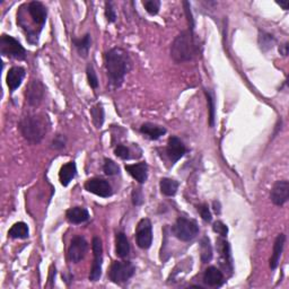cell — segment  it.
Here are the masks:
<instances>
[{
    "instance_id": "1",
    "label": "cell",
    "mask_w": 289,
    "mask_h": 289,
    "mask_svg": "<svg viewBox=\"0 0 289 289\" xmlns=\"http://www.w3.org/2000/svg\"><path fill=\"white\" fill-rule=\"evenodd\" d=\"M105 68L109 76L110 86L119 88L123 84L127 73L131 70V58L123 49L113 48L106 52Z\"/></svg>"
},
{
    "instance_id": "2",
    "label": "cell",
    "mask_w": 289,
    "mask_h": 289,
    "mask_svg": "<svg viewBox=\"0 0 289 289\" xmlns=\"http://www.w3.org/2000/svg\"><path fill=\"white\" fill-rule=\"evenodd\" d=\"M19 130L24 138L29 143H41L49 130L48 116L44 114H33L23 117L19 122Z\"/></svg>"
},
{
    "instance_id": "3",
    "label": "cell",
    "mask_w": 289,
    "mask_h": 289,
    "mask_svg": "<svg viewBox=\"0 0 289 289\" xmlns=\"http://www.w3.org/2000/svg\"><path fill=\"white\" fill-rule=\"evenodd\" d=\"M195 55V43L192 32L183 31L175 37L171 46V57L178 63L192 60Z\"/></svg>"
},
{
    "instance_id": "4",
    "label": "cell",
    "mask_w": 289,
    "mask_h": 289,
    "mask_svg": "<svg viewBox=\"0 0 289 289\" xmlns=\"http://www.w3.org/2000/svg\"><path fill=\"white\" fill-rule=\"evenodd\" d=\"M172 233L180 241L189 242L197 237L199 234V226L192 219L180 217L173 225Z\"/></svg>"
},
{
    "instance_id": "5",
    "label": "cell",
    "mask_w": 289,
    "mask_h": 289,
    "mask_svg": "<svg viewBox=\"0 0 289 289\" xmlns=\"http://www.w3.org/2000/svg\"><path fill=\"white\" fill-rule=\"evenodd\" d=\"M136 267L130 261H113L110 267L109 277L114 283H123L135 275Z\"/></svg>"
},
{
    "instance_id": "6",
    "label": "cell",
    "mask_w": 289,
    "mask_h": 289,
    "mask_svg": "<svg viewBox=\"0 0 289 289\" xmlns=\"http://www.w3.org/2000/svg\"><path fill=\"white\" fill-rule=\"evenodd\" d=\"M0 51L4 57L17 59V60H24L26 57V51L22 44L16 38L6 34H3L0 37Z\"/></svg>"
},
{
    "instance_id": "7",
    "label": "cell",
    "mask_w": 289,
    "mask_h": 289,
    "mask_svg": "<svg viewBox=\"0 0 289 289\" xmlns=\"http://www.w3.org/2000/svg\"><path fill=\"white\" fill-rule=\"evenodd\" d=\"M136 241L138 246L143 250H147L153 243V226L148 218L141 219L136 231Z\"/></svg>"
},
{
    "instance_id": "8",
    "label": "cell",
    "mask_w": 289,
    "mask_h": 289,
    "mask_svg": "<svg viewBox=\"0 0 289 289\" xmlns=\"http://www.w3.org/2000/svg\"><path fill=\"white\" fill-rule=\"evenodd\" d=\"M93 254H94V261L92 264L90 280L97 281L102 276V264H103V245L100 237L95 236L93 238Z\"/></svg>"
},
{
    "instance_id": "9",
    "label": "cell",
    "mask_w": 289,
    "mask_h": 289,
    "mask_svg": "<svg viewBox=\"0 0 289 289\" xmlns=\"http://www.w3.org/2000/svg\"><path fill=\"white\" fill-rule=\"evenodd\" d=\"M88 251V243L82 236H75L68 249V258L73 263H79Z\"/></svg>"
},
{
    "instance_id": "10",
    "label": "cell",
    "mask_w": 289,
    "mask_h": 289,
    "mask_svg": "<svg viewBox=\"0 0 289 289\" xmlns=\"http://www.w3.org/2000/svg\"><path fill=\"white\" fill-rule=\"evenodd\" d=\"M85 189L88 192L99 195V197L102 198H109L113 194V190H112L110 183L106 180L101 178L88 180L85 183Z\"/></svg>"
},
{
    "instance_id": "11",
    "label": "cell",
    "mask_w": 289,
    "mask_h": 289,
    "mask_svg": "<svg viewBox=\"0 0 289 289\" xmlns=\"http://www.w3.org/2000/svg\"><path fill=\"white\" fill-rule=\"evenodd\" d=\"M44 88L43 84L40 80H31L26 87L25 96L26 101L31 106H37L42 102L44 97Z\"/></svg>"
},
{
    "instance_id": "12",
    "label": "cell",
    "mask_w": 289,
    "mask_h": 289,
    "mask_svg": "<svg viewBox=\"0 0 289 289\" xmlns=\"http://www.w3.org/2000/svg\"><path fill=\"white\" fill-rule=\"evenodd\" d=\"M271 201L276 205L285 204L289 199V182L287 180L277 181L273 184L271 193H270Z\"/></svg>"
},
{
    "instance_id": "13",
    "label": "cell",
    "mask_w": 289,
    "mask_h": 289,
    "mask_svg": "<svg viewBox=\"0 0 289 289\" xmlns=\"http://www.w3.org/2000/svg\"><path fill=\"white\" fill-rule=\"evenodd\" d=\"M185 153H187V148H185L182 141L178 137H171L168 146H166V154H168L172 164H175L179 159L182 158Z\"/></svg>"
},
{
    "instance_id": "14",
    "label": "cell",
    "mask_w": 289,
    "mask_h": 289,
    "mask_svg": "<svg viewBox=\"0 0 289 289\" xmlns=\"http://www.w3.org/2000/svg\"><path fill=\"white\" fill-rule=\"evenodd\" d=\"M27 12L31 16L32 21L42 27L44 25V23L47 21V8L44 5L40 2H32L27 5Z\"/></svg>"
},
{
    "instance_id": "15",
    "label": "cell",
    "mask_w": 289,
    "mask_h": 289,
    "mask_svg": "<svg viewBox=\"0 0 289 289\" xmlns=\"http://www.w3.org/2000/svg\"><path fill=\"white\" fill-rule=\"evenodd\" d=\"M126 171L128 172L132 178L136 181H138L140 184L145 183L148 178V166L145 163V161H141L138 164H130L126 165Z\"/></svg>"
},
{
    "instance_id": "16",
    "label": "cell",
    "mask_w": 289,
    "mask_h": 289,
    "mask_svg": "<svg viewBox=\"0 0 289 289\" xmlns=\"http://www.w3.org/2000/svg\"><path fill=\"white\" fill-rule=\"evenodd\" d=\"M218 251L220 256V264L224 269H229L233 270V260H232V254H231V246L229 243L225 241L223 238H219L218 241Z\"/></svg>"
},
{
    "instance_id": "17",
    "label": "cell",
    "mask_w": 289,
    "mask_h": 289,
    "mask_svg": "<svg viewBox=\"0 0 289 289\" xmlns=\"http://www.w3.org/2000/svg\"><path fill=\"white\" fill-rule=\"evenodd\" d=\"M24 77H25V69L23 67H13L9 69L6 81L11 92H14L21 86Z\"/></svg>"
},
{
    "instance_id": "18",
    "label": "cell",
    "mask_w": 289,
    "mask_h": 289,
    "mask_svg": "<svg viewBox=\"0 0 289 289\" xmlns=\"http://www.w3.org/2000/svg\"><path fill=\"white\" fill-rule=\"evenodd\" d=\"M203 281L210 287H220L224 283V275L216 267H209L204 271Z\"/></svg>"
},
{
    "instance_id": "19",
    "label": "cell",
    "mask_w": 289,
    "mask_h": 289,
    "mask_svg": "<svg viewBox=\"0 0 289 289\" xmlns=\"http://www.w3.org/2000/svg\"><path fill=\"white\" fill-rule=\"evenodd\" d=\"M66 217L69 223L78 225L87 222V220L90 219V214H88V210L85 208L73 207L69 210H67Z\"/></svg>"
},
{
    "instance_id": "20",
    "label": "cell",
    "mask_w": 289,
    "mask_h": 289,
    "mask_svg": "<svg viewBox=\"0 0 289 289\" xmlns=\"http://www.w3.org/2000/svg\"><path fill=\"white\" fill-rule=\"evenodd\" d=\"M285 242H286L285 234H279L276 238L275 244H273V252L270 259V268L272 270H275V269L278 267L279 261H280V257L283 246H285Z\"/></svg>"
},
{
    "instance_id": "21",
    "label": "cell",
    "mask_w": 289,
    "mask_h": 289,
    "mask_svg": "<svg viewBox=\"0 0 289 289\" xmlns=\"http://www.w3.org/2000/svg\"><path fill=\"white\" fill-rule=\"evenodd\" d=\"M140 132L150 140H158L161 136L166 134V129L164 127L147 122V123H144L140 127Z\"/></svg>"
},
{
    "instance_id": "22",
    "label": "cell",
    "mask_w": 289,
    "mask_h": 289,
    "mask_svg": "<svg viewBox=\"0 0 289 289\" xmlns=\"http://www.w3.org/2000/svg\"><path fill=\"white\" fill-rule=\"evenodd\" d=\"M77 174V168L76 164L73 161H69L62 166L60 169V172H59V180H60V183L63 187H68L69 183L73 180Z\"/></svg>"
},
{
    "instance_id": "23",
    "label": "cell",
    "mask_w": 289,
    "mask_h": 289,
    "mask_svg": "<svg viewBox=\"0 0 289 289\" xmlns=\"http://www.w3.org/2000/svg\"><path fill=\"white\" fill-rule=\"evenodd\" d=\"M115 253L116 256L121 258V259H125L129 256L130 253V244L128 238H127L126 234L119 232L116 233V236H115Z\"/></svg>"
},
{
    "instance_id": "24",
    "label": "cell",
    "mask_w": 289,
    "mask_h": 289,
    "mask_svg": "<svg viewBox=\"0 0 289 289\" xmlns=\"http://www.w3.org/2000/svg\"><path fill=\"white\" fill-rule=\"evenodd\" d=\"M72 42L73 46L77 49L78 53H79V56L86 58L88 56V52H90L92 44L91 34H85V35L80 38H73Z\"/></svg>"
},
{
    "instance_id": "25",
    "label": "cell",
    "mask_w": 289,
    "mask_h": 289,
    "mask_svg": "<svg viewBox=\"0 0 289 289\" xmlns=\"http://www.w3.org/2000/svg\"><path fill=\"white\" fill-rule=\"evenodd\" d=\"M159 187H160V192L166 195V197H173V195H175L176 192H178L179 183L178 181L175 180L164 178L160 180Z\"/></svg>"
},
{
    "instance_id": "26",
    "label": "cell",
    "mask_w": 289,
    "mask_h": 289,
    "mask_svg": "<svg viewBox=\"0 0 289 289\" xmlns=\"http://www.w3.org/2000/svg\"><path fill=\"white\" fill-rule=\"evenodd\" d=\"M8 235H9V237H12V238H27L28 237V235H29V229H28V226H27V224L25 223H23V222H18L16 224H14L12 228L9 229V232H8Z\"/></svg>"
},
{
    "instance_id": "27",
    "label": "cell",
    "mask_w": 289,
    "mask_h": 289,
    "mask_svg": "<svg viewBox=\"0 0 289 289\" xmlns=\"http://www.w3.org/2000/svg\"><path fill=\"white\" fill-rule=\"evenodd\" d=\"M213 256L214 252H213L212 242H210L209 237L204 236L201 238V241H200V257H201V261L203 263L212 261Z\"/></svg>"
},
{
    "instance_id": "28",
    "label": "cell",
    "mask_w": 289,
    "mask_h": 289,
    "mask_svg": "<svg viewBox=\"0 0 289 289\" xmlns=\"http://www.w3.org/2000/svg\"><path fill=\"white\" fill-rule=\"evenodd\" d=\"M91 115L93 123L96 127L97 129L102 128L103 123H104V109H103L102 104L97 103L96 105H94L91 109Z\"/></svg>"
},
{
    "instance_id": "29",
    "label": "cell",
    "mask_w": 289,
    "mask_h": 289,
    "mask_svg": "<svg viewBox=\"0 0 289 289\" xmlns=\"http://www.w3.org/2000/svg\"><path fill=\"white\" fill-rule=\"evenodd\" d=\"M205 97H207V103H208V109H209V126L214 127L215 126V97L212 92L204 91Z\"/></svg>"
},
{
    "instance_id": "30",
    "label": "cell",
    "mask_w": 289,
    "mask_h": 289,
    "mask_svg": "<svg viewBox=\"0 0 289 289\" xmlns=\"http://www.w3.org/2000/svg\"><path fill=\"white\" fill-rule=\"evenodd\" d=\"M103 171L104 173L109 176H113V175H117L120 174V168L114 160L105 158L104 159V165H103Z\"/></svg>"
},
{
    "instance_id": "31",
    "label": "cell",
    "mask_w": 289,
    "mask_h": 289,
    "mask_svg": "<svg viewBox=\"0 0 289 289\" xmlns=\"http://www.w3.org/2000/svg\"><path fill=\"white\" fill-rule=\"evenodd\" d=\"M86 75H87V80H88V84L92 88H94L96 90L97 87H99V79H97V76H96V72L94 70V67L93 65H88L86 68Z\"/></svg>"
},
{
    "instance_id": "32",
    "label": "cell",
    "mask_w": 289,
    "mask_h": 289,
    "mask_svg": "<svg viewBox=\"0 0 289 289\" xmlns=\"http://www.w3.org/2000/svg\"><path fill=\"white\" fill-rule=\"evenodd\" d=\"M146 12L150 15L158 14L160 8V2L159 0H145L143 3Z\"/></svg>"
},
{
    "instance_id": "33",
    "label": "cell",
    "mask_w": 289,
    "mask_h": 289,
    "mask_svg": "<svg viewBox=\"0 0 289 289\" xmlns=\"http://www.w3.org/2000/svg\"><path fill=\"white\" fill-rule=\"evenodd\" d=\"M105 17L109 23H114L116 21L115 9L113 7V4L111 2L105 3Z\"/></svg>"
},
{
    "instance_id": "34",
    "label": "cell",
    "mask_w": 289,
    "mask_h": 289,
    "mask_svg": "<svg viewBox=\"0 0 289 289\" xmlns=\"http://www.w3.org/2000/svg\"><path fill=\"white\" fill-rule=\"evenodd\" d=\"M259 41H260L262 49H264V47H268V49H270L273 47V44L276 42L275 37L267 33H262V35H260V37H259Z\"/></svg>"
},
{
    "instance_id": "35",
    "label": "cell",
    "mask_w": 289,
    "mask_h": 289,
    "mask_svg": "<svg viewBox=\"0 0 289 289\" xmlns=\"http://www.w3.org/2000/svg\"><path fill=\"white\" fill-rule=\"evenodd\" d=\"M114 154L121 159H129L130 158V150L125 145H117L114 149Z\"/></svg>"
},
{
    "instance_id": "36",
    "label": "cell",
    "mask_w": 289,
    "mask_h": 289,
    "mask_svg": "<svg viewBox=\"0 0 289 289\" xmlns=\"http://www.w3.org/2000/svg\"><path fill=\"white\" fill-rule=\"evenodd\" d=\"M198 212L200 214V216H201V218L204 220V222H208L210 223L213 220V216H212V213H210V210H209V207H208V204H199L198 205Z\"/></svg>"
},
{
    "instance_id": "37",
    "label": "cell",
    "mask_w": 289,
    "mask_h": 289,
    "mask_svg": "<svg viewBox=\"0 0 289 289\" xmlns=\"http://www.w3.org/2000/svg\"><path fill=\"white\" fill-rule=\"evenodd\" d=\"M213 229H214L215 233H217L222 237H226L227 234H228V227L223 222H220V220H218V222L214 224Z\"/></svg>"
},
{
    "instance_id": "38",
    "label": "cell",
    "mask_w": 289,
    "mask_h": 289,
    "mask_svg": "<svg viewBox=\"0 0 289 289\" xmlns=\"http://www.w3.org/2000/svg\"><path fill=\"white\" fill-rule=\"evenodd\" d=\"M52 145H53V148L61 149L66 145V138L61 135H58L55 138V140L52 141Z\"/></svg>"
},
{
    "instance_id": "39",
    "label": "cell",
    "mask_w": 289,
    "mask_h": 289,
    "mask_svg": "<svg viewBox=\"0 0 289 289\" xmlns=\"http://www.w3.org/2000/svg\"><path fill=\"white\" fill-rule=\"evenodd\" d=\"M132 201H134L135 205H140L144 201V197L143 193H141L140 189H136L132 193Z\"/></svg>"
},
{
    "instance_id": "40",
    "label": "cell",
    "mask_w": 289,
    "mask_h": 289,
    "mask_svg": "<svg viewBox=\"0 0 289 289\" xmlns=\"http://www.w3.org/2000/svg\"><path fill=\"white\" fill-rule=\"evenodd\" d=\"M279 52H280L282 56L286 57L288 55V43H285L283 46H280V48H279Z\"/></svg>"
},
{
    "instance_id": "41",
    "label": "cell",
    "mask_w": 289,
    "mask_h": 289,
    "mask_svg": "<svg viewBox=\"0 0 289 289\" xmlns=\"http://www.w3.org/2000/svg\"><path fill=\"white\" fill-rule=\"evenodd\" d=\"M214 209L217 214H220V204L218 201H214Z\"/></svg>"
},
{
    "instance_id": "42",
    "label": "cell",
    "mask_w": 289,
    "mask_h": 289,
    "mask_svg": "<svg viewBox=\"0 0 289 289\" xmlns=\"http://www.w3.org/2000/svg\"><path fill=\"white\" fill-rule=\"evenodd\" d=\"M278 5H279V6H281L283 9H285V11H287L288 6H289V2H285V3L280 2V3H278Z\"/></svg>"
}]
</instances>
